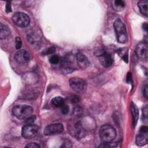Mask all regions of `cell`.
Segmentation results:
<instances>
[{
    "instance_id": "cell-28",
    "label": "cell",
    "mask_w": 148,
    "mask_h": 148,
    "mask_svg": "<svg viewBox=\"0 0 148 148\" xmlns=\"http://www.w3.org/2000/svg\"><path fill=\"white\" fill-rule=\"evenodd\" d=\"M143 95L146 97V98H147V86H146L145 87V88H144V90H143Z\"/></svg>"
},
{
    "instance_id": "cell-1",
    "label": "cell",
    "mask_w": 148,
    "mask_h": 148,
    "mask_svg": "<svg viewBox=\"0 0 148 148\" xmlns=\"http://www.w3.org/2000/svg\"><path fill=\"white\" fill-rule=\"evenodd\" d=\"M99 135L101 140L104 143L112 142L116 136L114 128L108 124L102 125L99 130Z\"/></svg>"
},
{
    "instance_id": "cell-8",
    "label": "cell",
    "mask_w": 148,
    "mask_h": 148,
    "mask_svg": "<svg viewBox=\"0 0 148 148\" xmlns=\"http://www.w3.org/2000/svg\"><path fill=\"white\" fill-rule=\"evenodd\" d=\"M147 130L146 126L140 127L139 132L136 136V143L138 146H142L147 143Z\"/></svg>"
},
{
    "instance_id": "cell-7",
    "label": "cell",
    "mask_w": 148,
    "mask_h": 148,
    "mask_svg": "<svg viewBox=\"0 0 148 148\" xmlns=\"http://www.w3.org/2000/svg\"><path fill=\"white\" fill-rule=\"evenodd\" d=\"M64 130V127L61 123H55L48 125L44 130L45 135L50 136L61 134Z\"/></svg>"
},
{
    "instance_id": "cell-5",
    "label": "cell",
    "mask_w": 148,
    "mask_h": 148,
    "mask_svg": "<svg viewBox=\"0 0 148 148\" xmlns=\"http://www.w3.org/2000/svg\"><path fill=\"white\" fill-rule=\"evenodd\" d=\"M14 23L20 27H27L30 22L29 16L22 12H17L12 17Z\"/></svg>"
},
{
    "instance_id": "cell-22",
    "label": "cell",
    "mask_w": 148,
    "mask_h": 148,
    "mask_svg": "<svg viewBox=\"0 0 148 148\" xmlns=\"http://www.w3.org/2000/svg\"><path fill=\"white\" fill-rule=\"evenodd\" d=\"M116 146V145L111 142H108V143H104L103 144H101L100 146H99V147H115Z\"/></svg>"
},
{
    "instance_id": "cell-27",
    "label": "cell",
    "mask_w": 148,
    "mask_h": 148,
    "mask_svg": "<svg viewBox=\"0 0 148 148\" xmlns=\"http://www.w3.org/2000/svg\"><path fill=\"white\" fill-rule=\"evenodd\" d=\"M79 99L77 96H76V95H73L72 96V99H71V101L72 102H75V103L77 102H79Z\"/></svg>"
},
{
    "instance_id": "cell-16",
    "label": "cell",
    "mask_w": 148,
    "mask_h": 148,
    "mask_svg": "<svg viewBox=\"0 0 148 148\" xmlns=\"http://www.w3.org/2000/svg\"><path fill=\"white\" fill-rule=\"evenodd\" d=\"M51 102L56 107H61L64 104V100L61 97H56L51 99Z\"/></svg>"
},
{
    "instance_id": "cell-20",
    "label": "cell",
    "mask_w": 148,
    "mask_h": 148,
    "mask_svg": "<svg viewBox=\"0 0 148 148\" xmlns=\"http://www.w3.org/2000/svg\"><path fill=\"white\" fill-rule=\"evenodd\" d=\"M114 5L119 8H123L125 6V3L121 0H116L114 1Z\"/></svg>"
},
{
    "instance_id": "cell-12",
    "label": "cell",
    "mask_w": 148,
    "mask_h": 148,
    "mask_svg": "<svg viewBox=\"0 0 148 148\" xmlns=\"http://www.w3.org/2000/svg\"><path fill=\"white\" fill-rule=\"evenodd\" d=\"M76 61L78 66L82 69L87 68L89 65L88 58L82 53H77L76 54Z\"/></svg>"
},
{
    "instance_id": "cell-18",
    "label": "cell",
    "mask_w": 148,
    "mask_h": 148,
    "mask_svg": "<svg viewBox=\"0 0 148 148\" xmlns=\"http://www.w3.org/2000/svg\"><path fill=\"white\" fill-rule=\"evenodd\" d=\"M49 61L52 64H57L60 61V57L57 55H53L50 57Z\"/></svg>"
},
{
    "instance_id": "cell-10",
    "label": "cell",
    "mask_w": 148,
    "mask_h": 148,
    "mask_svg": "<svg viewBox=\"0 0 148 148\" xmlns=\"http://www.w3.org/2000/svg\"><path fill=\"white\" fill-rule=\"evenodd\" d=\"M14 58L18 63L20 64H24L29 62L30 60V56L27 51L21 50L16 53Z\"/></svg>"
},
{
    "instance_id": "cell-9",
    "label": "cell",
    "mask_w": 148,
    "mask_h": 148,
    "mask_svg": "<svg viewBox=\"0 0 148 148\" xmlns=\"http://www.w3.org/2000/svg\"><path fill=\"white\" fill-rule=\"evenodd\" d=\"M137 57L142 60H146L148 56V46L147 43L141 42L139 43L135 50Z\"/></svg>"
},
{
    "instance_id": "cell-6",
    "label": "cell",
    "mask_w": 148,
    "mask_h": 148,
    "mask_svg": "<svg viewBox=\"0 0 148 148\" xmlns=\"http://www.w3.org/2000/svg\"><path fill=\"white\" fill-rule=\"evenodd\" d=\"M69 83L72 89L77 92H82L86 89V82L82 78L72 77L69 79Z\"/></svg>"
},
{
    "instance_id": "cell-19",
    "label": "cell",
    "mask_w": 148,
    "mask_h": 148,
    "mask_svg": "<svg viewBox=\"0 0 148 148\" xmlns=\"http://www.w3.org/2000/svg\"><path fill=\"white\" fill-rule=\"evenodd\" d=\"M36 119V117L35 116H30L28 118H27L25 120V124H32L34 123Z\"/></svg>"
},
{
    "instance_id": "cell-15",
    "label": "cell",
    "mask_w": 148,
    "mask_h": 148,
    "mask_svg": "<svg viewBox=\"0 0 148 148\" xmlns=\"http://www.w3.org/2000/svg\"><path fill=\"white\" fill-rule=\"evenodd\" d=\"M10 34V30L9 28L5 25H3L2 23L1 24L0 27V38L1 39H4L8 36Z\"/></svg>"
},
{
    "instance_id": "cell-13",
    "label": "cell",
    "mask_w": 148,
    "mask_h": 148,
    "mask_svg": "<svg viewBox=\"0 0 148 148\" xmlns=\"http://www.w3.org/2000/svg\"><path fill=\"white\" fill-rule=\"evenodd\" d=\"M138 6L141 13L145 16H147V1L146 0L140 1L138 3Z\"/></svg>"
},
{
    "instance_id": "cell-14",
    "label": "cell",
    "mask_w": 148,
    "mask_h": 148,
    "mask_svg": "<svg viewBox=\"0 0 148 148\" xmlns=\"http://www.w3.org/2000/svg\"><path fill=\"white\" fill-rule=\"evenodd\" d=\"M131 110L132 114V119H133V124L134 125H135L137 122V120L138 119V116H139V112L138 109L136 107V106L133 103H131Z\"/></svg>"
},
{
    "instance_id": "cell-23",
    "label": "cell",
    "mask_w": 148,
    "mask_h": 148,
    "mask_svg": "<svg viewBox=\"0 0 148 148\" xmlns=\"http://www.w3.org/2000/svg\"><path fill=\"white\" fill-rule=\"evenodd\" d=\"M22 45V42L19 37L16 38V49H20Z\"/></svg>"
},
{
    "instance_id": "cell-25",
    "label": "cell",
    "mask_w": 148,
    "mask_h": 148,
    "mask_svg": "<svg viewBox=\"0 0 148 148\" xmlns=\"http://www.w3.org/2000/svg\"><path fill=\"white\" fill-rule=\"evenodd\" d=\"M56 50V49L54 47H49L46 51V54H51L53 53Z\"/></svg>"
},
{
    "instance_id": "cell-26",
    "label": "cell",
    "mask_w": 148,
    "mask_h": 148,
    "mask_svg": "<svg viewBox=\"0 0 148 148\" xmlns=\"http://www.w3.org/2000/svg\"><path fill=\"white\" fill-rule=\"evenodd\" d=\"M6 12L7 13H10L12 12V8L10 6V2H7L6 5Z\"/></svg>"
},
{
    "instance_id": "cell-2",
    "label": "cell",
    "mask_w": 148,
    "mask_h": 148,
    "mask_svg": "<svg viewBox=\"0 0 148 148\" xmlns=\"http://www.w3.org/2000/svg\"><path fill=\"white\" fill-rule=\"evenodd\" d=\"M12 112L16 117L20 120H24L31 116L33 109L30 106L19 105L15 106L13 108Z\"/></svg>"
},
{
    "instance_id": "cell-17",
    "label": "cell",
    "mask_w": 148,
    "mask_h": 148,
    "mask_svg": "<svg viewBox=\"0 0 148 148\" xmlns=\"http://www.w3.org/2000/svg\"><path fill=\"white\" fill-rule=\"evenodd\" d=\"M75 132H76V135L78 138H81L84 136V135L85 134L84 130L82 128L81 124L78 123L76 124L75 126Z\"/></svg>"
},
{
    "instance_id": "cell-3",
    "label": "cell",
    "mask_w": 148,
    "mask_h": 148,
    "mask_svg": "<svg viewBox=\"0 0 148 148\" xmlns=\"http://www.w3.org/2000/svg\"><path fill=\"white\" fill-rule=\"evenodd\" d=\"M117 41L121 43H124L127 40V34L124 23L120 20L117 19L113 24Z\"/></svg>"
},
{
    "instance_id": "cell-4",
    "label": "cell",
    "mask_w": 148,
    "mask_h": 148,
    "mask_svg": "<svg viewBox=\"0 0 148 148\" xmlns=\"http://www.w3.org/2000/svg\"><path fill=\"white\" fill-rule=\"evenodd\" d=\"M39 131V127L35 124H25L22 128L21 134L23 137L27 139L35 138Z\"/></svg>"
},
{
    "instance_id": "cell-21",
    "label": "cell",
    "mask_w": 148,
    "mask_h": 148,
    "mask_svg": "<svg viewBox=\"0 0 148 148\" xmlns=\"http://www.w3.org/2000/svg\"><path fill=\"white\" fill-rule=\"evenodd\" d=\"M61 108V113L63 114H66L68 113L69 112V107L68 105L64 104L62 106L60 107Z\"/></svg>"
},
{
    "instance_id": "cell-24",
    "label": "cell",
    "mask_w": 148,
    "mask_h": 148,
    "mask_svg": "<svg viewBox=\"0 0 148 148\" xmlns=\"http://www.w3.org/2000/svg\"><path fill=\"white\" fill-rule=\"evenodd\" d=\"M25 147H29V148H38V147H40V146L36 143H30L29 144H28Z\"/></svg>"
},
{
    "instance_id": "cell-11",
    "label": "cell",
    "mask_w": 148,
    "mask_h": 148,
    "mask_svg": "<svg viewBox=\"0 0 148 148\" xmlns=\"http://www.w3.org/2000/svg\"><path fill=\"white\" fill-rule=\"evenodd\" d=\"M99 61L100 64L105 68L110 66L113 63V59L108 53H103L101 54L99 56Z\"/></svg>"
},
{
    "instance_id": "cell-29",
    "label": "cell",
    "mask_w": 148,
    "mask_h": 148,
    "mask_svg": "<svg viewBox=\"0 0 148 148\" xmlns=\"http://www.w3.org/2000/svg\"><path fill=\"white\" fill-rule=\"evenodd\" d=\"M143 29L145 31L147 32V24L146 23H143Z\"/></svg>"
}]
</instances>
